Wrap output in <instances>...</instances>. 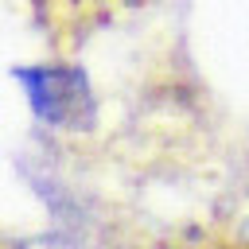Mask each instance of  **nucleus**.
<instances>
[{"label":"nucleus","mask_w":249,"mask_h":249,"mask_svg":"<svg viewBox=\"0 0 249 249\" xmlns=\"http://www.w3.org/2000/svg\"><path fill=\"white\" fill-rule=\"evenodd\" d=\"M19 86L27 93V105L39 121L58 124V128H82L93 117V93L82 70L70 66H31L16 70Z\"/></svg>","instance_id":"1"}]
</instances>
